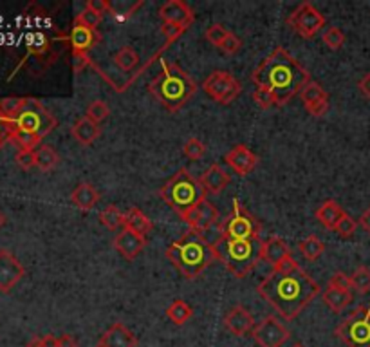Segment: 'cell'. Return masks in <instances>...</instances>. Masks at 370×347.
Returning a JSON list of instances; mask_svg holds the SVG:
<instances>
[{
	"label": "cell",
	"instance_id": "cell-26",
	"mask_svg": "<svg viewBox=\"0 0 370 347\" xmlns=\"http://www.w3.org/2000/svg\"><path fill=\"white\" fill-rule=\"evenodd\" d=\"M323 298V304L327 308L331 309L332 313H341L343 309L352 302V293L351 291H341V289L327 288L321 295Z\"/></svg>",
	"mask_w": 370,
	"mask_h": 347
},
{
	"label": "cell",
	"instance_id": "cell-1",
	"mask_svg": "<svg viewBox=\"0 0 370 347\" xmlns=\"http://www.w3.org/2000/svg\"><path fill=\"white\" fill-rule=\"evenodd\" d=\"M258 295L286 320H295L320 293V284L312 280L293 257L278 270H273L257 288Z\"/></svg>",
	"mask_w": 370,
	"mask_h": 347
},
{
	"label": "cell",
	"instance_id": "cell-51",
	"mask_svg": "<svg viewBox=\"0 0 370 347\" xmlns=\"http://www.w3.org/2000/svg\"><path fill=\"white\" fill-rule=\"evenodd\" d=\"M358 89H360L361 95L370 99V73H367V75L358 82Z\"/></svg>",
	"mask_w": 370,
	"mask_h": 347
},
{
	"label": "cell",
	"instance_id": "cell-27",
	"mask_svg": "<svg viewBox=\"0 0 370 347\" xmlns=\"http://www.w3.org/2000/svg\"><path fill=\"white\" fill-rule=\"evenodd\" d=\"M123 228H129L132 232H136L138 235L145 237L150 230H152V221L145 215L139 208L129 210V213H125V226Z\"/></svg>",
	"mask_w": 370,
	"mask_h": 347
},
{
	"label": "cell",
	"instance_id": "cell-44",
	"mask_svg": "<svg viewBox=\"0 0 370 347\" xmlns=\"http://www.w3.org/2000/svg\"><path fill=\"white\" fill-rule=\"evenodd\" d=\"M329 288L341 289V291H351L352 288V278L345 275L343 272H336L329 280Z\"/></svg>",
	"mask_w": 370,
	"mask_h": 347
},
{
	"label": "cell",
	"instance_id": "cell-50",
	"mask_svg": "<svg viewBox=\"0 0 370 347\" xmlns=\"http://www.w3.org/2000/svg\"><path fill=\"white\" fill-rule=\"evenodd\" d=\"M87 64H89V56L85 55V53H73V67L76 73L84 71Z\"/></svg>",
	"mask_w": 370,
	"mask_h": 347
},
{
	"label": "cell",
	"instance_id": "cell-37",
	"mask_svg": "<svg viewBox=\"0 0 370 347\" xmlns=\"http://www.w3.org/2000/svg\"><path fill=\"white\" fill-rule=\"evenodd\" d=\"M109 105L101 101V99H94L92 104H89V107H87V118L92 119L94 123L98 125L109 118Z\"/></svg>",
	"mask_w": 370,
	"mask_h": 347
},
{
	"label": "cell",
	"instance_id": "cell-49",
	"mask_svg": "<svg viewBox=\"0 0 370 347\" xmlns=\"http://www.w3.org/2000/svg\"><path fill=\"white\" fill-rule=\"evenodd\" d=\"M161 31H163V35L166 36L168 42H173V40L177 38L181 33H183V27H179V25H172V24H163V27H161Z\"/></svg>",
	"mask_w": 370,
	"mask_h": 347
},
{
	"label": "cell",
	"instance_id": "cell-31",
	"mask_svg": "<svg viewBox=\"0 0 370 347\" xmlns=\"http://www.w3.org/2000/svg\"><path fill=\"white\" fill-rule=\"evenodd\" d=\"M35 159H36V167L44 172H49L58 165L60 156L56 154V150L49 145H40L38 149L35 150Z\"/></svg>",
	"mask_w": 370,
	"mask_h": 347
},
{
	"label": "cell",
	"instance_id": "cell-8",
	"mask_svg": "<svg viewBox=\"0 0 370 347\" xmlns=\"http://www.w3.org/2000/svg\"><path fill=\"white\" fill-rule=\"evenodd\" d=\"M334 333L347 347H370V304L354 309Z\"/></svg>",
	"mask_w": 370,
	"mask_h": 347
},
{
	"label": "cell",
	"instance_id": "cell-18",
	"mask_svg": "<svg viewBox=\"0 0 370 347\" xmlns=\"http://www.w3.org/2000/svg\"><path fill=\"white\" fill-rule=\"evenodd\" d=\"M226 163L232 167L238 176H247V174L251 172L255 167L258 165V156L253 154L251 150L244 147V145H235L226 156Z\"/></svg>",
	"mask_w": 370,
	"mask_h": 347
},
{
	"label": "cell",
	"instance_id": "cell-48",
	"mask_svg": "<svg viewBox=\"0 0 370 347\" xmlns=\"http://www.w3.org/2000/svg\"><path fill=\"white\" fill-rule=\"evenodd\" d=\"M85 8H89V10L96 11V13L101 16H103L105 11H110V4L107 2V0H89Z\"/></svg>",
	"mask_w": 370,
	"mask_h": 347
},
{
	"label": "cell",
	"instance_id": "cell-10",
	"mask_svg": "<svg viewBox=\"0 0 370 347\" xmlns=\"http://www.w3.org/2000/svg\"><path fill=\"white\" fill-rule=\"evenodd\" d=\"M203 89L213 101L221 105H230L241 95L238 80L227 71H215L204 80Z\"/></svg>",
	"mask_w": 370,
	"mask_h": 347
},
{
	"label": "cell",
	"instance_id": "cell-11",
	"mask_svg": "<svg viewBox=\"0 0 370 347\" xmlns=\"http://www.w3.org/2000/svg\"><path fill=\"white\" fill-rule=\"evenodd\" d=\"M287 24L291 25L293 31L301 38H312L325 25V16L321 15L311 2H301L289 15Z\"/></svg>",
	"mask_w": 370,
	"mask_h": 347
},
{
	"label": "cell",
	"instance_id": "cell-9",
	"mask_svg": "<svg viewBox=\"0 0 370 347\" xmlns=\"http://www.w3.org/2000/svg\"><path fill=\"white\" fill-rule=\"evenodd\" d=\"M260 226L257 219L247 212L238 199H233V213L224 224V239L230 241H246V239H260Z\"/></svg>",
	"mask_w": 370,
	"mask_h": 347
},
{
	"label": "cell",
	"instance_id": "cell-54",
	"mask_svg": "<svg viewBox=\"0 0 370 347\" xmlns=\"http://www.w3.org/2000/svg\"><path fill=\"white\" fill-rule=\"evenodd\" d=\"M42 347H58V338L53 335H45L42 337Z\"/></svg>",
	"mask_w": 370,
	"mask_h": 347
},
{
	"label": "cell",
	"instance_id": "cell-30",
	"mask_svg": "<svg viewBox=\"0 0 370 347\" xmlns=\"http://www.w3.org/2000/svg\"><path fill=\"white\" fill-rule=\"evenodd\" d=\"M298 248H300V253L307 261L314 263V261H318V259L323 255V252H325V244H323L321 239L316 237V235H309V237L304 239V241L298 244Z\"/></svg>",
	"mask_w": 370,
	"mask_h": 347
},
{
	"label": "cell",
	"instance_id": "cell-2",
	"mask_svg": "<svg viewBox=\"0 0 370 347\" xmlns=\"http://www.w3.org/2000/svg\"><path fill=\"white\" fill-rule=\"evenodd\" d=\"M253 84L258 89L271 91L277 105H286L295 95L301 93L311 76L284 47H277L251 75Z\"/></svg>",
	"mask_w": 370,
	"mask_h": 347
},
{
	"label": "cell",
	"instance_id": "cell-4",
	"mask_svg": "<svg viewBox=\"0 0 370 347\" xmlns=\"http://www.w3.org/2000/svg\"><path fill=\"white\" fill-rule=\"evenodd\" d=\"M197 91V84L177 64L161 60V73L150 82V93L168 110H179Z\"/></svg>",
	"mask_w": 370,
	"mask_h": 347
},
{
	"label": "cell",
	"instance_id": "cell-12",
	"mask_svg": "<svg viewBox=\"0 0 370 347\" xmlns=\"http://www.w3.org/2000/svg\"><path fill=\"white\" fill-rule=\"evenodd\" d=\"M253 340L258 347H282L289 340L291 333L275 317H266L251 331Z\"/></svg>",
	"mask_w": 370,
	"mask_h": 347
},
{
	"label": "cell",
	"instance_id": "cell-56",
	"mask_svg": "<svg viewBox=\"0 0 370 347\" xmlns=\"http://www.w3.org/2000/svg\"><path fill=\"white\" fill-rule=\"evenodd\" d=\"M4 224H5V215L2 212H0V228H2Z\"/></svg>",
	"mask_w": 370,
	"mask_h": 347
},
{
	"label": "cell",
	"instance_id": "cell-45",
	"mask_svg": "<svg viewBox=\"0 0 370 347\" xmlns=\"http://www.w3.org/2000/svg\"><path fill=\"white\" fill-rule=\"evenodd\" d=\"M16 165L20 169L29 170L33 167H36V159H35V150H18L15 156Z\"/></svg>",
	"mask_w": 370,
	"mask_h": 347
},
{
	"label": "cell",
	"instance_id": "cell-14",
	"mask_svg": "<svg viewBox=\"0 0 370 347\" xmlns=\"http://www.w3.org/2000/svg\"><path fill=\"white\" fill-rule=\"evenodd\" d=\"M25 275V268L8 250L0 252V291L10 293Z\"/></svg>",
	"mask_w": 370,
	"mask_h": 347
},
{
	"label": "cell",
	"instance_id": "cell-53",
	"mask_svg": "<svg viewBox=\"0 0 370 347\" xmlns=\"http://www.w3.org/2000/svg\"><path fill=\"white\" fill-rule=\"evenodd\" d=\"M360 224H361V228L365 230L367 233L370 235V206L365 210V212L361 213V217H360Z\"/></svg>",
	"mask_w": 370,
	"mask_h": 347
},
{
	"label": "cell",
	"instance_id": "cell-17",
	"mask_svg": "<svg viewBox=\"0 0 370 347\" xmlns=\"http://www.w3.org/2000/svg\"><path fill=\"white\" fill-rule=\"evenodd\" d=\"M260 259L273 270H278L282 264L291 259V250L282 237H269L262 243Z\"/></svg>",
	"mask_w": 370,
	"mask_h": 347
},
{
	"label": "cell",
	"instance_id": "cell-46",
	"mask_svg": "<svg viewBox=\"0 0 370 347\" xmlns=\"http://www.w3.org/2000/svg\"><path fill=\"white\" fill-rule=\"evenodd\" d=\"M219 49H222L224 53H227V55H233V53H237V51L241 49V38H238L237 35L230 33V35L224 38V42L219 45Z\"/></svg>",
	"mask_w": 370,
	"mask_h": 347
},
{
	"label": "cell",
	"instance_id": "cell-28",
	"mask_svg": "<svg viewBox=\"0 0 370 347\" xmlns=\"http://www.w3.org/2000/svg\"><path fill=\"white\" fill-rule=\"evenodd\" d=\"M192 317H193L192 306H190L186 300H181V298L173 300V302L166 308V318L172 324H175V326H183V324H186Z\"/></svg>",
	"mask_w": 370,
	"mask_h": 347
},
{
	"label": "cell",
	"instance_id": "cell-3",
	"mask_svg": "<svg viewBox=\"0 0 370 347\" xmlns=\"http://www.w3.org/2000/svg\"><path fill=\"white\" fill-rule=\"evenodd\" d=\"M166 259L184 278H197L217 259V252L201 233L190 230L168 246Z\"/></svg>",
	"mask_w": 370,
	"mask_h": 347
},
{
	"label": "cell",
	"instance_id": "cell-34",
	"mask_svg": "<svg viewBox=\"0 0 370 347\" xmlns=\"http://www.w3.org/2000/svg\"><path fill=\"white\" fill-rule=\"evenodd\" d=\"M99 221L109 230H118L125 226V213H121V210L110 204V206H107L103 212L99 213Z\"/></svg>",
	"mask_w": 370,
	"mask_h": 347
},
{
	"label": "cell",
	"instance_id": "cell-36",
	"mask_svg": "<svg viewBox=\"0 0 370 347\" xmlns=\"http://www.w3.org/2000/svg\"><path fill=\"white\" fill-rule=\"evenodd\" d=\"M183 154L192 161H197V159L203 158L206 154V145L197 138H190L184 141L183 145Z\"/></svg>",
	"mask_w": 370,
	"mask_h": 347
},
{
	"label": "cell",
	"instance_id": "cell-58",
	"mask_svg": "<svg viewBox=\"0 0 370 347\" xmlns=\"http://www.w3.org/2000/svg\"><path fill=\"white\" fill-rule=\"evenodd\" d=\"M96 347H101V346H96Z\"/></svg>",
	"mask_w": 370,
	"mask_h": 347
},
{
	"label": "cell",
	"instance_id": "cell-24",
	"mask_svg": "<svg viewBox=\"0 0 370 347\" xmlns=\"http://www.w3.org/2000/svg\"><path fill=\"white\" fill-rule=\"evenodd\" d=\"M71 132H73V138L76 139L79 145L87 147V145L94 143V141L99 138V132H101V129H99L98 123H94L92 119H89L87 116H84V118H79L78 121L74 123V127Z\"/></svg>",
	"mask_w": 370,
	"mask_h": 347
},
{
	"label": "cell",
	"instance_id": "cell-21",
	"mask_svg": "<svg viewBox=\"0 0 370 347\" xmlns=\"http://www.w3.org/2000/svg\"><path fill=\"white\" fill-rule=\"evenodd\" d=\"M69 40L71 47H73V53H85V55H87L94 45L101 40V35H99L96 29H90L87 25L74 22Z\"/></svg>",
	"mask_w": 370,
	"mask_h": 347
},
{
	"label": "cell",
	"instance_id": "cell-32",
	"mask_svg": "<svg viewBox=\"0 0 370 347\" xmlns=\"http://www.w3.org/2000/svg\"><path fill=\"white\" fill-rule=\"evenodd\" d=\"M114 62H116V65H118L121 71H132L136 65L139 64V55L136 53V49L134 47H130V45H123L121 49L114 55Z\"/></svg>",
	"mask_w": 370,
	"mask_h": 347
},
{
	"label": "cell",
	"instance_id": "cell-13",
	"mask_svg": "<svg viewBox=\"0 0 370 347\" xmlns=\"http://www.w3.org/2000/svg\"><path fill=\"white\" fill-rule=\"evenodd\" d=\"M184 223L190 226V230H195V232L203 233L208 228L215 226L219 221V210L215 208V204H212L208 199L201 201L199 204H195L193 208H190L188 212H184L181 215Z\"/></svg>",
	"mask_w": 370,
	"mask_h": 347
},
{
	"label": "cell",
	"instance_id": "cell-16",
	"mask_svg": "<svg viewBox=\"0 0 370 347\" xmlns=\"http://www.w3.org/2000/svg\"><path fill=\"white\" fill-rule=\"evenodd\" d=\"M224 326L233 337H246V335H251V331L255 329V318L249 309H246L244 306H235L226 313Z\"/></svg>",
	"mask_w": 370,
	"mask_h": 347
},
{
	"label": "cell",
	"instance_id": "cell-55",
	"mask_svg": "<svg viewBox=\"0 0 370 347\" xmlns=\"http://www.w3.org/2000/svg\"><path fill=\"white\" fill-rule=\"evenodd\" d=\"M25 347H42V337H35Z\"/></svg>",
	"mask_w": 370,
	"mask_h": 347
},
{
	"label": "cell",
	"instance_id": "cell-42",
	"mask_svg": "<svg viewBox=\"0 0 370 347\" xmlns=\"http://www.w3.org/2000/svg\"><path fill=\"white\" fill-rule=\"evenodd\" d=\"M253 101H255L260 109H269L273 105H277V98H275L271 91L258 89V87L255 89V93H253Z\"/></svg>",
	"mask_w": 370,
	"mask_h": 347
},
{
	"label": "cell",
	"instance_id": "cell-5",
	"mask_svg": "<svg viewBox=\"0 0 370 347\" xmlns=\"http://www.w3.org/2000/svg\"><path fill=\"white\" fill-rule=\"evenodd\" d=\"M215 252H217L219 261L224 263L232 275L244 278L253 272L258 261H262V241L260 239H246V241L222 239Z\"/></svg>",
	"mask_w": 370,
	"mask_h": 347
},
{
	"label": "cell",
	"instance_id": "cell-40",
	"mask_svg": "<svg viewBox=\"0 0 370 347\" xmlns=\"http://www.w3.org/2000/svg\"><path fill=\"white\" fill-rule=\"evenodd\" d=\"M356 228H358V223H356L354 219L349 215V213H345L343 217L340 219V223L336 224L334 232L340 235V237L343 239H351L352 235L356 233Z\"/></svg>",
	"mask_w": 370,
	"mask_h": 347
},
{
	"label": "cell",
	"instance_id": "cell-57",
	"mask_svg": "<svg viewBox=\"0 0 370 347\" xmlns=\"http://www.w3.org/2000/svg\"><path fill=\"white\" fill-rule=\"evenodd\" d=\"M295 347H304V346H300V344H296V346Z\"/></svg>",
	"mask_w": 370,
	"mask_h": 347
},
{
	"label": "cell",
	"instance_id": "cell-7",
	"mask_svg": "<svg viewBox=\"0 0 370 347\" xmlns=\"http://www.w3.org/2000/svg\"><path fill=\"white\" fill-rule=\"evenodd\" d=\"M10 121L13 125V130H24V132L38 136L40 139L51 134V130L58 125L55 116L36 98H24L22 107Z\"/></svg>",
	"mask_w": 370,
	"mask_h": 347
},
{
	"label": "cell",
	"instance_id": "cell-38",
	"mask_svg": "<svg viewBox=\"0 0 370 347\" xmlns=\"http://www.w3.org/2000/svg\"><path fill=\"white\" fill-rule=\"evenodd\" d=\"M323 44L329 47L331 51H338L343 47V44H345V35H343V31L340 29V27H329V29L323 33Z\"/></svg>",
	"mask_w": 370,
	"mask_h": 347
},
{
	"label": "cell",
	"instance_id": "cell-6",
	"mask_svg": "<svg viewBox=\"0 0 370 347\" xmlns=\"http://www.w3.org/2000/svg\"><path fill=\"white\" fill-rule=\"evenodd\" d=\"M159 193L170 208L175 210L177 215H183L195 204L204 201L208 192L201 184V179H195L186 169H181L168 183L163 184Z\"/></svg>",
	"mask_w": 370,
	"mask_h": 347
},
{
	"label": "cell",
	"instance_id": "cell-19",
	"mask_svg": "<svg viewBox=\"0 0 370 347\" xmlns=\"http://www.w3.org/2000/svg\"><path fill=\"white\" fill-rule=\"evenodd\" d=\"M112 244L114 248L118 250L125 259L132 261V259H136L139 253L143 252L147 241H145V237H141V235H138L136 232H132V230L123 228L116 237H114Z\"/></svg>",
	"mask_w": 370,
	"mask_h": 347
},
{
	"label": "cell",
	"instance_id": "cell-47",
	"mask_svg": "<svg viewBox=\"0 0 370 347\" xmlns=\"http://www.w3.org/2000/svg\"><path fill=\"white\" fill-rule=\"evenodd\" d=\"M11 132H13V125H11V121L0 116V147H2L5 141H10Z\"/></svg>",
	"mask_w": 370,
	"mask_h": 347
},
{
	"label": "cell",
	"instance_id": "cell-52",
	"mask_svg": "<svg viewBox=\"0 0 370 347\" xmlns=\"http://www.w3.org/2000/svg\"><path fill=\"white\" fill-rule=\"evenodd\" d=\"M58 347H78V340L73 335H62L58 337Z\"/></svg>",
	"mask_w": 370,
	"mask_h": 347
},
{
	"label": "cell",
	"instance_id": "cell-43",
	"mask_svg": "<svg viewBox=\"0 0 370 347\" xmlns=\"http://www.w3.org/2000/svg\"><path fill=\"white\" fill-rule=\"evenodd\" d=\"M74 22L87 25V27H90V29H96V27L99 25V22H101V15H98L96 11L89 10V8H85V10L82 11L78 16H76V20H74Z\"/></svg>",
	"mask_w": 370,
	"mask_h": 347
},
{
	"label": "cell",
	"instance_id": "cell-23",
	"mask_svg": "<svg viewBox=\"0 0 370 347\" xmlns=\"http://www.w3.org/2000/svg\"><path fill=\"white\" fill-rule=\"evenodd\" d=\"M71 203L79 210L89 212L99 203V193L90 183H79L71 193Z\"/></svg>",
	"mask_w": 370,
	"mask_h": 347
},
{
	"label": "cell",
	"instance_id": "cell-20",
	"mask_svg": "<svg viewBox=\"0 0 370 347\" xmlns=\"http://www.w3.org/2000/svg\"><path fill=\"white\" fill-rule=\"evenodd\" d=\"M98 346L101 347H136L138 346V338L130 331L125 324L116 322L112 324L107 331L103 333V337L99 338Z\"/></svg>",
	"mask_w": 370,
	"mask_h": 347
},
{
	"label": "cell",
	"instance_id": "cell-25",
	"mask_svg": "<svg viewBox=\"0 0 370 347\" xmlns=\"http://www.w3.org/2000/svg\"><path fill=\"white\" fill-rule=\"evenodd\" d=\"M343 215H345V210L341 208L334 199H327L320 204V208L316 210V219L329 230H334Z\"/></svg>",
	"mask_w": 370,
	"mask_h": 347
},
{
	"label": "cell",
	"instance_id": "cell-39",
	"mask_svg": "<svg viewBox=\"0 0 370 347\" xmlns=\"http://www.w3.org/2000/svg\"><path fill=\"white\" fill-rule=\"evenodd\" d=\"M22 101H24V98H15V96L2 98L0 99V116L5 119H11L22 107Z\"/></svg>",
	"mask_w": 370,
	"mask_h": 347
},
{
	"label": "cell",
	"instance_id": "cell-29",
	"mask_svg": "<svg viewBox=\"0 0 370 347\" xmlns=\"http://www.w3.org/2000/svg\"><path fill=\"white\" fill-rule=\"evenodd\" d=\"M300 95H301V101H304V105H306V109H311V107H314V105L329 99V96H327V93L323 91V87H321L318 82H312V80L306 85V87H304V91H301Z\"/></svg>",
	"mask_w": 370,
	"mask_h": 347
},
{
	"label": "cell",
	"instance_id": "cell-33",
	"mask_svg": "<svg viewBox=\"0 0 370 347\" xmlns=\"http://www.w3.org/2000/svg\"><path fill=\"white\" fill-rule=\"evenodd\" d=\"M10 141L15 145L18 150H36L40 147L42 139L35 134L24 132V130H13L10 136Z\"/></svg>",
	"mask_w": 370,
	"mask_h": 347
},
{
	"label": "cell",
	"instance_id": "cell-22",
	"mask_svg": "<svg viewBox=\"0 0 370 347\" xmlns=\"http://www.w3.org/2000/svg\"><path fill=\"white\" fill-rule=\"evenodd\" d=\"M230 181H232L230 174L217 163L210 165L201 176V184L208 193H221L230 184Z\"/></svg>",
	"mask_w": 370,
	"mask_h": 347
},
{
	"label": "cell",
	"instance_id": "cell-41",
	"mask_svg": "<svg viewBox=\"0 0 370 347\" xmlns=\"http://www.w3.org/2000/svg\"><path fill=\"white\" fill-rule=\"evenodd\" d=\"M227 35H230V31L221 24H213L206 29V40L210 42V44L215 45V47H219Z\"/></svg>",
	"mask_w": 370,
	"mask_h": 347
},
{
	"label": "cell",
	"instance_id": "cell-35",
	"mask_svg": "<svg viewBox=\"0 0 370 347\" xmlns=\"http://www.w3.org/2000/svg\"><path fill=\"white\" fill-rule=\"evenodd\" d=\"M352 288L356 289L361 295L370 291V270L365 268V266H360L352 273Z\"/></svg>",
	"mask_w": 370,
	"mask_h": 347
},
{
	"label": "cell",
	"instance_id": "cell-15",
	"mask_svg": "<svg viewBox=\"0 0 370 347\" xmlns=\"http://www.w3.org/2000/svg\"><path fill=\"white\" fill-rule=\"evenodd\" d=\"M159 16L163 19L164 24H172L183 27L184 31L190 27L193 22L192 8L183 2V0H168L159 8Z\"/></svg>",
	"mask_w": 370,
	"mask_h": 347
}]
</instances>
